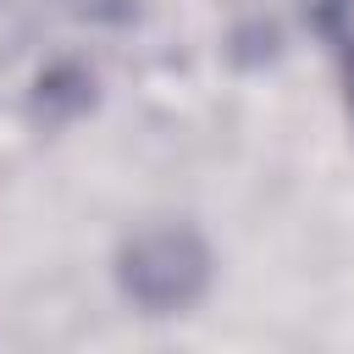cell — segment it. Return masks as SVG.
I'll return each instance as SVG.
<instances>
[{
	"instance_id": "6da1fadb",
	"label": "cell",
	"mask_w": 354,
	"mask_h": 354,
	"mask_svg": "<svg viewBox=\"0 0 354 354\" xmlns=\"http://www.w3.org/2000/svg\"><path fill=\"white\" fill-rule=\"evenodd\" d=\"M205 271H210L205 249L194 243V232H177V227L144 232V238L127 249V260H122L127 293H133L138 304L160 310V315L194 304V293L205 288Z\"/></svg>"
}]
</instances>
